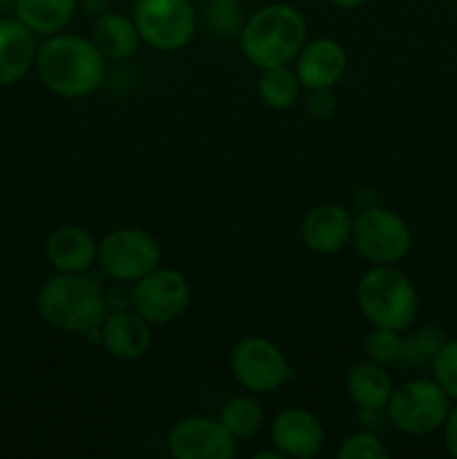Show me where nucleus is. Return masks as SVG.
I'll return each mask as SVG.
<instances>
[{
    "instance_id": "obj_1",
    "label": "nucleus",
    "mask_w": 457,
    "mask_h": 459,
    "mask_svg": "<svg viewBox=\"0 0 457 459\" xmlns=\"http://www.w3.org/2000/svg\"><path fill=\"white\" fill-rule=\"evenodd\" d=\"M92 40L79 34H54L36 49L34 67L49 92L81 99L97 92L106 79V63Z\"/></svg>"
},
{
    "instance_id": "obj_2",
    "label": "nucleus",
    "mask_w": 457,
    "mask_h": 459,
    "mask_svg": "<svg viewBox=\"0 0 457 459\" xmlns=\"http://www.w3.org/2000/svg\"><path fill=\"white\" fill-rule=\"evenodd\" d=\"M307 43L303 13L285 3H272L251 13L240 31V49L258 70L289 65Z\"/></svg>"
},
{
    "instance_id": "obj_3",
    "label": "nucleus",
    "mask_w": 457,
    "mask_h": 459,
    "mask_svg": "<svg viewBox=\"0 0 457 459\" xmlns=\"http://www.w3.org/2000/svg\"><path fill=\"white\" fill-rule=\"evenodd\" d=\"M39 314L45 323L70 334H92L106 318V300L83 273H56L39 291Z\"/></svg>"
},
{
    "instance_id": "obj_4",
    "label": "nucleus",
    "mask_w": 457,
    "mask_h": 459,
    "mask_svg": "<svg viewBox=\"0 0 457 459\" xmlns=\"http://www.w3.org/2000/svg\"><path fill=\"white\" fill-rule=\"evenodd\" d=\"M357 300L372 325L397 332H406L419 309L415 285L392 264H372L358 281Z\"/></svg>"
},
{
    "instance_id": "obj_5",
    "label": "nucleus",
    "mask_w": 457,
    "mask_h": 459,
    "mask_svg": "<svg viewBox=\"0 0 457 459\" xmlns=\"http://www.w3.org/2000/svg\"><path fill=\"white\" fill-rule=\"evenodd\" d=\"M453 399L435 379H408L394 385L385 406L390 424L406 435H430L442 430Z\"/></svg>"
},
{
    "instance_id": "obj_6",
    "label": "nucleus",
    "mask_w": 457,
    "mask_h": 459,
    "mask_svg": "<svg viewBox=\"0 0 457 459\" xmlns=\"http://www.w3.org/2000/svg\"><path fill=\"white\" fill-rule=\"evenodd\" d=\"M133 21L142 43L157 52L186 48L197 30V13L191 0H134Z\"/></svg>"
},
{
    "instance_id": "obj_7",
    "label": "nucleus",
    "mask_w": 457,
    "mask_h": 459,
    "mask_svg": "<svg viewBox=\"0 0 457 459\" xmlns=\"http://www.w3.org/2000/svg\"><path fill=\"white\" fill-rule=\"evenodd\" d=\"M352 245L370 264H394L410 251L412 233L401 215L370 204L354 218Z\"/></svg>"
},
{
    "instance_id": "obj_8",
    "label": "nucleus",
    "mask_w": 457,
    "mask_h": 459,
    "mask_svg": "<svg viewBox=\"0 0 457 459\" xmlns=\"http://www.w3.org/2000/svg\"><path fill=\"white\" fill-rule=\"evenodd\" d=\"M161 251L155 238L137 227H121L99 242L97 264L108 278L134 282L160 267Z\"/></svg>"
},
{
    "instance_id": "obj_9",
    "label": "nucleus",
    "mask_w": 457,
    "mask_h": 459,
    "mask_svg": "<svg viewBox=\"0 0 457 459\" xmlns=\"http://www.w3.org/2000/svg\"><path fill=\"white\" fill-rule=\"evenodd\" d=\"M191 303V285L175 269L157 267L133 282L130 305L151 325H168L184 314Z\"/></svg>"
},
{
    "instance_id": "obj_10",
    "label": "nucleus",
    "mask_w": 457,
    "mask_h": 459,
    "mask_svg": "<svg viewBox=\"0 0 457 459\" xmlns=\"http://www.w3.org/2000/svg\"><path fill=\"white\" fill-rule=\"evenodd\" d=\"M228 363L237 384L254 394L273 393L289 379V363L282 350L263 336H246L237 341Z\"/></svg>"
},
{
    "instance_id": "obj_11",
    "label": "nucleus",
    "mask_w": 457,
    "mask_h": 459,
    "mask_svg": "<svg viewBox=\"0 0 457 459\" xmlns=\"http://www.w3.org/2000/svg\"><path fill=\"white\" fill-rule=\"evenodd\" d=\"M237 439L211 417H186L168 433V448L177 459H233Z\"/></svg>"
},
{
    "instance_id": "obj_12",
    "label": "nucleus",
    "mask_w": 457,
    "mask_h": 459,
    "mask_svg": "<svg viewBox=\"0 0 457 459\" xmlns=\"http://www.w3.org/2000/svg\"><path fill=\"white\" fill-rule=\"evenodd\" d=\"M273 448L291 459H312L325 446V429L314 412L285 408L272 421Z\"/></svg>"
},
{
    "instance_id": "obj_13",
    "label": "nucleus",
    "mask_w": 457,
    "mask_h": 459,
    "mask_svg": "<svg viewBox=\"0 0 457 459\" xmlns=\"http://www.w3.org/2000/svg\"><path fill=\"white\" fill-rule=\"evenodd\" d=\"M296 74L305 90H334L348 67V54L334 39L309 40L294 58Z\"/></svg>"
},
{
    "instance_id": "obj_14",
    "label": "nucleus",
    "mask_w": 457,
    "mask_h": 459,
    "mask_svg": "<svg viewBox=\"0 0 457 459\" xmlns=\"http://www.w3.org/2000/svg\"><path fill=\"white\" fill-rule=\"evenodd\" d=\"M352 229L354 218L345 206L321 204L305 215L300 238L314 254L332 255L352 242Z\"/></svg>"
},
{
    "instance_id": "obj_15",
    "label": "nucleus",
    "mask_w": 457,
    "mask_h": 459,
    "mask_svg": "<svg viewBox=\"0 0 457 459\" xmlns=\"http://www.w3.org/2000/svg\"><path fill=\"white\" fill-rule=\"evenodd\" d=\"M151 323L143 321L134 309L106 314L101 323V343L108 354L119 361H137L152 343Z\"/></svg>"
},
{
    "instance_id": "obj_16",
    "label": "nucleus",
    "mask_w": 457,
    "mask_h": 459,
    "mask_svg": "<svg viewBox=\"0 0 457 459\" xmlns=\"http://www.w3.org/2000/svg\"><path fill=\"white\" fill-rule=\"evenodd\" d=\"M45 254L58 273H88L97 264L99 242L81 227H61L45 242Z\"/></svg>"
},
{
    "instance_id": "obj_17",
    "label": "nucleus",
    "mask_w": 457,
    "mask_h": 459,
    "mask_svg": "<svg viewBox=\"0 0 457 459\" xmlns=\"http://www.w3.org/2000/svg\"><path fill=\"white\" fill-rule=\"evenodd\" d=\"M34 31L16 16L0 18V88L21 81L36 61Z\"/></svg>"
},
{
    "instance_id": "obj_18",
    "label": "nucleus",
    "mask_w": 457,
    "mask_h": 459,
    "mask_svg": "<svg viewBox=\"0 0 457 459\" xmlns=\"http://www.w3.org/2000/svg\"><path fill=\"white\" fill-rule=\"evenodd\" d=\"M345 390H348L349 399L357 403L363 411H385L392 394L394 384L390 372L384 366H376L372 361L357 363L349 368L348 377H345Z\"/></svg>"
},
{
    "instance_id": "obj_19",
    "label": "nucleus",
    "mask_w": 457,
    "mask_h": 459,
    "mask_svg": "<svg viewBox=\"0 0 457 459\" xmlns=\"http://www.w3.org/2000/svg\"><path fill=\"white\" fill-rule=\"evenodd\" d=\"M92 43L97 45L99 52L112 61H125L134 56L142 43L137 25L133 16H125L121 12H106L103 16L94 18Z\"/></svg>"
},
{
    "instance_id": "obj_20",
    "label": "nucleus",
    "mask_w": 457,
    "mask_h": 459,
    "mask_svg": "<svg viewBox=\"0 0 457 459\" xmlns=\"http://www.w3.org/2000/svg\"><path fill=\"white\" fill-rule=\"evenodd\" d=\"M79 0H16L13 12L25 27L39 36H54L72 21Z\"/></svg>"
},
{
    "instance_id": "obj_21",
    "label": "nucleus",
    "mask_w": 457,
    "mask_h": 459,
    "mask_svg": "<svg viewBox=\"0 0 457 459\" xmlns=\"http://www.w3.org/2000/svg\"><path fill=\"white\" fill-rule=\"evenodd\" d=\"M260 72L263 74L258 79V97L264 106L272 108V110H287L298 101L303 85H300L296 70L278 65Z\"/></svg>"
},
{
    "instance_id": "obj_22",
    "label": "nucleus",
    "mask_w": 457,
    "mask_h": 459,
    "mask_svg": "<svg viewBox=\"0 0 457 459\" xmlns=\"http://www.w3.org/2000/svg\"><path fill=\"white\" fill-rule=\"evenodd\" d=\"M446 341V332L437 325H421L417 330H410L408 334L401 332V357H399V363L403 368H410V370L433 366L435 357H437V352L444 348Z\"/></svg>"
},
{
    "instance_id": "obj_23",
    "label": "nucleus",
    "mask_w": 457,
    "mask_h": 459,
    "mask_svg": "<svg viewBox=\"0 0 457 459\" xmlns=\"http://www.w3.org/2000/svg\"><path fill=\"white\" fill-rule=\"evenodd\" d=\"M220 424L228 430L236 439H246L255 435L263 426V408L255 399L233 397L220 411Z\"/></svg>"
},
{
    "instance_id": "obj_24",
    "label": "nucleus",
    "mask_w": 457,
    "mask_h": 459,
    "mask_svg": "<svg viewBox=\"0 0 457 459\" xmlns=\"http://www.w3.org/2000/svg\"><path fill=\"white\" fill-rule=\"evenodd\" d=\"M363 352L367 361L376 366H394L401 357V332L388 327H375L363 341Z\"/></svg>"
},
{
    "instance_id": "obj_25",
    "label": "nucleus",
    "mask_w": 457,
    "mask_h": 459,
    "mask_svg": "<svg viewBox=\"0 0 457 459\" xmlns=\"http://www.w3.org/2000/svg\"><path fill=\"white\" fill-rule=\"evenodd\" d=\"M433 379L457 402V339H448L433 361Z\"/></svg>"
},
{
    "instance_id": "obj_26",
    "label": "nucleus",
    "mask_w": 457,
    "mask_h": 459,
    "mask_svg": "<svg viewBox=\"0 0 457 459\" xmlns=\"http://www.w3.org/2000/svg\"><path fill=\"white\" fill-rule=\"evenodd\" d=\"M388 455V446L372 433L349 435L339 448V459H385Z\"/></svg>"
},
{
    "instance_id": "obj_27",
    "label": "nucleus",
    "mask_w": 457,
    "mask_h": 459,
    "mask_svg": "<svg viewBox=\"0 0 457 459\" xmlns=\"http://www.w3.org/2000/svg\"><path fill=\"white\" fill-rule=\"evenodd\" d=\"M206 25L213 30V34L222 36V39H231V36L240 34L242 25H245L240 4L209 3V7H206Z\"/></svg>"
},
{
    "instance_id": "obj_28",
    "label": "nucleus",
    "mask_w": 457,
    "mask_h": 459,
    "mask_svg": "<svg viewBox=\"0 0 457 459\" xmlns=\"http://www.w3.org/2000/svg\"><path fill=\"white\" fill-rule=\"evenodd\" d=\"M305 108H307V115L314 117V119L323 121L330 119L336 112V97L332 90H309V97L305 101Z\"/></svg>"
},
{
    "instance_id": "obj_29",
    "label": "nucleus",
    "mask_w": 457,
    "mask_h": 459,
    "mask_svg": "<svg viewBox=\"0 0 457 459\" xmlns=\"http://www.w3.org/2000/svg\"><path fill=\"white\" fill-rule=\"evenodd\" d=\"M444 433V448L453 459H457V402H453L451 411H448L446 421L442 426Z\"/></svg>"
},
{
    "instance_id": "obj_30",
    "label": "nucleus",
    "mask_w": 457,
    "mask_h": 459,
    "mask_svg": "<svg viewBox=\"0 0 457 459\" xmlns=\"http://www.w3.org/2000/svg\"><path fill=\"white\" fill-rule=\"evenodd\" d=\"M79 4L83 7V12L92 18L103 16V13L112 9L110 0H79Z\"/></svg>"
},
{
    "instance_id": "obj_31",
    "label": "nucleus",
    "mask_w": 457,
    "mask_h": 459,
    "mask_svg": "<svg viewBox=\"0 0 457 459\" xmlns=\"http://www.w3.org/2000/svg\"><path fill=\"white\" fill-rule=\"evenodd\" d=\"M330 3L339 9H357L363 3H367V0H330Z\"/></svg>"
},
{
    "instance_id": "obj_32",
    "label": "nucleus",
    "mask_w": 457,
    "mask_h": 459,
    "mask_svg": "<svg viewBox=\"0 0 457 459\" xmlns=\"http://www.w3.org/2000/svg\"><path fill=\"white\" fill-rule=\"evenodd\" d=\"M209 3H218V4H240V0H209Z\"/></svg>"
},
{
    "instance_id": "obj_33",
    "label": "nucleus",
    "mask_w": 457,
    "mask_h": 459,
    "mask_svg": "<svg viewBox=\"0 0 457 459\" xmlns=\"http://www.w3.org/2000/svg\"><path fill=\"white\" fill-rule=\"evenodd\" d=\"M16 0H0V4H13Z\"/></svg>"
},
{
    "instance_id": "obj_34",
    "label": "nucleus",
    "mask_w": 457,
    "mask_h": 459,
    "mask_svg": "<svg viewBox=\"0 0 457 459\" xmlns=\"http://www.w3.org/2000/svg\"><path fill=\"white\" fill-rule=\"evenodd\" d=\"M453 4H455V12H457V0H453Z\"/></svg>"
}]
</instances>
